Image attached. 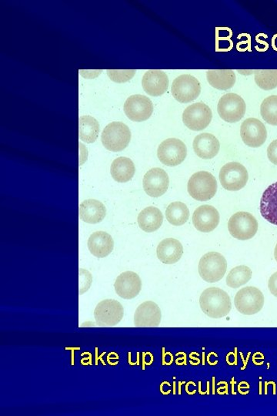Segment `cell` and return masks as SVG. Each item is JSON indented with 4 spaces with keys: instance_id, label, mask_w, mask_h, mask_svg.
<instances>
[{
    "instance_id": "cell-24",
    "label": "cell",
    "mask_w": 277,
    "mask_h": 416,
    "mask_svg": "<svg viewBox=\"0 0 277 416\" xmlns=\"http://www.w3.org/2000/svg\"><path fill=\"white\" fill-rule=\"evenodd\" d=\"M261 213L268 222L277 226V182L264 192L261 200Z\"/></svg>"
},
{
    "instance_id": "cell-8",
    "label": "cell",
    "mask_w": 277,
    "mask_h": 416,
    "mask_svg": "<svg viewBox=\"0 0 277 416\" xmlns=\"http://www.w3.org/2000/svg\"><path fill=\"white\" fill-rule=\"evenodd\" d=\"M247 106L244 100L237 93L225 94L219 99L217 111L224 122L234 124L240 122L244 117Z\"/></svg>"
},
{
    "instance_id": "cell-14",
    "label": "cell",
    "mask_w": 277,
    "mask_h": 416,
    "mask_svg": "<svg viewBox=\"0 0 277 416\" xmlns=\"http://www.w3.org/2000/svg\"><path fill=\"white\" fill-rule=\"evenodd\" d=\"M241 135L247 146L257 148L266 142L267 131L265 125L259 119L248 118L241 125Z\"/></svg>"
},
{
    "instance_id": "cell-19",
    "label": "cell",
    "mask_w": 277,
    "mask_h": 416,
    "mask_svg": "<svg viewBox=\"0 0 277 416\" xmlns=\"http://www.w3.org/2000/svg\"><path fill=\"white\" fill-rule=\"evenodd\" d=\"M161 319L159 306L154 301H145L135 312L134 325L136 327H158Z\"/></svg>"
},
{
    "instance_id": "cell-2",
    "label": "cell",
    "mask_w": 277,
    "mask_h": 416,
    "mask_svg": "<svg viewBox=\"0 0 277 416\" xmlns=\"http://www.w3.org/2000/svg\"><path fill=\"white\" fill-rule=\"evenodd\" d=\"M187 190L195 200H210L215 196L217 191V182L215 176L207 172L195 173L189 180Z\"/></svg>"
},
{
    "instance_id": "cell-15",
    "label": "cell",
    "mask_w": 277,
    "mask_h": 416,
    "mask_svg": "<svg viewBox=\"0 0 277 416\" xmlns=\"http://www.w3.org/2000/svg\"><path fill=\"white\" fill-rule=\"evenodd\" d=\"M169 176L165 170L159 167L150 169L144 175L143 185L145 192L152 198H159L165 194L169 187Z\"/></svg>"
},
{
    "instance_id": "cell-23",
    "label": "cell",
    "mask_w": 277,
    "mask_h": 416,
    "mask_svg": "<svg viewBox=\"0 0 277 416\" xmlns=\"http://www.w3.org/2000/svg\"><path fill=\"white\" fill-rule=\"evenodd\" d=\"M106 213V207L97 200H86L80 205V218L88 224L101 222Z\"/></svg>"
},
{
    "instance_id": "cell-35",
    "label": "cell",
    "mask_w": 277,
    "mask_h": 416,
    "mask_svg": "<svg viewBox=\"0 0 277 416\" xmlns=\"http://www.w3.org/2000/svg\"><path fill=\"white\" fill-rule=\"evenodd\" d=\"M267 157L270 162L277 165V140L274 141L269 145Z\"/></svg>"
},
{
    "instance_id": "cell-17",
    "label": "cell",
    "mask_w": 277,
    "mask_h": 416,
    "mask_svg": "<svg viewBox=\"0 0 277 416\" xmlns=\"http://www.w3.org/2000/svg\"><path fill=\"white\" fill-rule=\"evenodd\" d=\"M193 223L195 228L201 232H211L219 223V213L213 206H200L193 213Z\"/></svg>"
},
{
    "instance_id": "cell-28",
    "label": "cell",
    "mask_w": 277,
    "mask_h": 416,
    "mask_svg": "<svg viewBox=\"0 0 277 416\" xmlns=\"http://www.w3.org/2000/svg\"><path fill=\"white\" fill-rule=\"evenodd\" d=\"M99 133V125L91 116H82L79 119V135L81 141L92 143L97 141Z\"/></svg>"
},
{
    "instance_id": "cell-33",
    "label": "cell",
    "mask_w": 277,
    "mask_h": 416,
    "mask_svg": "<svg viewBox=\"0 0 277 416\" xmlns=\"http://www.w3.org/2000/svg\"><path fill=\"white\" fill-rule=\"evenodd\" d=\"M106 72L111 80L116 83H125L133 78L136 71L135 69H124V71L108 69Z\"/></svg>"
},
{
    "instance_id": "cell-37",
    "label": "cell",
    "mask_w": 277,
    "mask_h": 416,
    "mask_svg": "<svg viewBox=\"0 0 277 416\" xmlns=\"http://www.w3.org/2000/svg\"><path fill=\"white\" fill-rule=\"evenodd\" d=\"M274 257H275V260L277 262V244L276 245L275 250H274Z\"/></svg>"
},
{
    "instance_id": "cell-1",
    "label": "cell",
    "mask_w": 277,
    "mask_h": 416,
    "mask_svg": "<svg viewBox=\"0 0 277 416\" xmlns=\"http://www.w3.org/2000/svg\"><path fill=\"white\" fill-rule=\"evenodd\" d=\"M200 305L207 316L221 319L231 311V299L228 293L219 288H209L200 295Z\"/></svg>"
},
{
    "instance_id": "cell-7",
    "label": "cell",
    "mask_w": 277,
    "mask_h": 416,
    "mask_svg": "<svg viewBox=\"0 0 277 416\" xmlns=\"http://www.w3.org/2000/svg\"><path fill=\"white\" fill-rule=\"evenodd\" d=\"M264 296L260 289L245 287L240 290L234 299L237 310L244 315L259 313L264 305Z\"/></svg>"
},
{
    "instance_id": "cell-27",
    "label": "cell",
    "mask_w": 277,
    "mask_h": 416,
    "mask_svg": "<svg viewBox=\"0 0 277 416\" xmlns=\"http://www.w3.org/2000/svg\"><path fill=\"white\" fill-rule=\"evenodd\" d=\"M138 224L140 228L146 232L151 233L158 230L163 222L162 212L155 207L145 208L138 214Z\"/></svg>"
},
{
    "instance_id": "cell-20",
    "label": "cell",
    "mask_w": 277,
    "mask_h": 416,
    "mask_svg": "<svg viewBox=\"0 0 277 416\" xmlns=\"http://www.w3.org/2000/svg\"><path fill=\"white\" fill-rule=\"evenodd\" d=\"M193 148L195 154L200 159L210 160L218 154L220 144L215 136L204 133L195 137Z\"/></svg>"
},
{
    "instance_id": "cell-16",
    "label": "cell",
    "mask_w": 277,
    "mask_h": 416,
    "mask_svg": "<svg viewBox=\"0 0 277 416\" xmlns=\"http://www.w3.org/2000/svg\"><path fill=\"white\" fill-rule=\"evenodd\" d=\"M115 288L119 297L124 299H133L140 294L142 281L140 276L136 273L125 272L118 276Z\"/></svg>"
},
{
    "instance_id": "cell-32",
    "label": "cell",
    "mask_w": 277,
    "mask_h": 416,
    "mask_svg": "<svg viewBox=\"0 0 277 416\" xmlns=\"http://www.w3.org/2000/svg\"><path fill=\"white\" fill-rule=\"evenodd\" d=\"M262 118L267 124L277 126V96L273 95L263 100L261 106Z\"/></svg>"
},
{
    "instance_id": "cell-3",
    "label": "cell",
    "mask_w": 277,
    "mask_h": 416,
    "mask_svg": "<svg viewBox=\"0 0 277 416\" xmlns=\"http://www.w3.org/2000/svg\"><path fill=\"white\" fill-rule=\"evenodd\" d=\"M228 262L226 258L218 252H209L204 255L199 263V273L201 277L209 283L217 282L223 279Z\"/></svg>"
},
{
    "instance_id": "cell-21",
    "label": "cell",
    "mask_w": 277,
    "mask_h": 416,
    "mask_svg": "<svg viewBox=\"0 0 277 416\" xmlns=\"http://www.w3.org/2000/svg\"><path fill=\"white\" fill-rule=\"evenodd\" d=\"M156 254L163 264H173L180 260L184 255V247L176 239L167 238L159 244Z\"/></svg>"
},
{
    "instance_id": "cell-13",
    "label": "cell",
    "mask_w": 277,
    "mask_h": 416,
    "mask_svg": "<svg viewBox=\"0 0 277 416\" xmlns=\"http://www.w3.org/2000/svg\"><path fill=\"white\" fill-rule=\"evenodd\" d=\"M123 109L125 115L130 121L143 122L147 121L153 115L154 105L147 97L136 94L125 100Z\"/></svg>"
},
{
    "instance_id": "cell-10",
    "label": "cell",
    "mask_w": 277,
    "mask_h": 416,
    "mask_svg": "<svg viewBox=\"0 0 277 416\" xmlns=\"http://www.w3.org/2000/svg\"><path fill=\"white\" fill-rule=\"evenodd\" d=\"M171 92L179 103H191L200 96V81L190 74L181 75L173 82Z\"/></svg>"
},
{
    "instance_id": "cell-36",
    "label": "cell",
    "mask_w": 277,
    "mask_h": 416,
    "mask_svg": "<svg viewBox=\"0 0 277 416\" xmlns=\"http://www.w3.org/2000/svg\"><path fill=\"white\" fill-rule=\"evenodd\" d=\"M268 287L270 293L277 298V272L269 277Z\"/></svg>"
},
{
    "instance_id": "cell-29",
    "label": "cell",
    "mask_w": 277,
    "mask_h": 416,
    "mask_svg": "<svg viewBox=\"0 0 277 416\" xmlns=\"http://www.w3.org/2000/svg\"><path fill=\"white\" fill-rule=\"evenodd\" d=\"M166 217L169 223L174 226L184 225L190 218V211L185 204L176 201L167 207Z\"/></svg>"
},
{
    "instance_id": "cell-18",
    "label": "cell",
    "mask_w": 277,
    "mask_h": 416,
    "mask_svg": "<svg viewBox=\"0 0 277 416\" xmlns=\"http://www.w3.org/2000/svg\"><path fill=\"white\" fill-rule=\"evenodd\" d=\"M145 92L152 97H159L165 93L169 86V79L166 73L160 69H151L145 73L142 79Z\"/></svg>"
},
{
    "instance_id": "cell-22",
    "label": "cell",
    "mask_w": 277,
    "mask_h": 416,
    "mask_svg": "<svg viewBox=\"0 0 277 416\" xmlns=\"http://www.w3.org/2000/svg\"><path fill=\"white\" fill-rule=\"evenodd\" d=\"M115 248V242L112 237L104 231L93 233L88 240V249L91 253L99 258L106 257L111 254Z\"/></svg>"
},
{
    "instance_id": "cell-5",
    "label": "cell",
    "mask_w": 277,
    "mask_h": 416,
    "mask_svg": "<svg viewBox=\"0 0 277 416\" xmlns=\"http://www.w3.org/2000/svg\"><path fill=\"white\" fill-rule=\"evenodd\" d=\"M219 178L226 190L237 192L247 185L249 174L248 170L241 163L230 162L220 170Z\"/></svg>"
},
{
    "instance_id": "cell-6",
    "label": "cell",
    "mask_w": 277,
    "mask_h": 416,
    "mask_svg": "<svg viewBox=\"0 0 277 416\" xmlns=\"http://www.w3.org/2000/svg\"><path fill=\"white\" fill-rule=\"evenodd\" d=\"M228 229L234 238L247 241L256 235L258 222L253 214L244 211L237 212L230 218Z\"/></svg>"
},
{
    "instance_id": "cell-34",
    "label": "cell",
    "mask_w": 277,
    "mask_h": 416,
    "mask_svg": "<svg viewBox=\"0 0 277 416\" xmlns=\"http://www.w3.org/2000/svg\"><path fill=\"white\" fill-rule=\"evenodd\" d=\"M80 294H84L88 292L91 287L93 282V277L91 274L88 270L80 268Z\"/></svg>"
},
{
    "instance_id": "cell-30",
    "label": "cell",
    "mask_w": 277,
    "mask_h": 416,
    "mask_svg": "<svg viewBox=\"0 0 277 416\" xmlns=\"http://www.w3.org/2000/svg\"><path fill=\"white\" fill-rule=\"evenodd\" d=\"M251 269L245 266L232 268L226 277V285L232 288H238L245 285L252 277Z\"/></svg>"
},
{
    "instance_id": "cell-25",
    "label": "cell",
    "mask_w": 277,
    "mask_h": 416,
    "mask_svg": "<svg viewBox=\"0 0 277 416\" xmlns=\"http://www.w3.org/2000/svg\"><path fill=\"white\" fill-rule=\"evenodd\" d=\"M208 83L219 91L230 89L236 83V74L231 69H210L206 72Z\"/></svg>"
},
{
    "instance_id": "cell-26",
    "label": "cell",
    "mask_w": 277,
    "mask_h": 416,
    "mask_svg": "<svg viewBox=\"0 0 277 416\" xmlns=\"http://www.w3.org/2000/svg\"><path fill=\"white\" fill-rule=\"evenodd\" d=\"M135 172L134 163L128 157H118L112 163L111 175L112 178L119 183H125L131 181L134 178Z\"/></svg>"
},
{
    "instance_id": "cell-4",
    "label": "cell",
    "mask_w": 277,
    "mask_h": 416,
    "mask_svg": "<svg viewBox=\"0 0 277 416\" xmlns=\"http://www.w3.org/2000/svg\"><path fill=\"white\" fill-rule=\"evenodd\" d=\"M131 140V132L122 122H112L104 128L101 141L106 149L118 152L128 146Z\"/></svg>"
},
{
    "instance_id": "cell-12",
    "label": "cell",
    "mask_w": 277,
    "mask_h": 416,
    "mask_svg": "<svg viewBox=\"0 0 277 416\" xmlns=\"http://www.w3.org/2000/svg\"><path fill=\"white\" fill-rule=\"evenodd\" d=\"M123 307L116 300L107 299L99 302L94 311V317L99 326H115L123 319Z\"/></svg>"
},
{
    "instance_id": "cell-9",
    "label": "cell",
    "mask_w": 277,
    "mask_h": 416,
    "mask_svg": "<svg viewBox=\"0 0 277 416\" xmlns=\"http://www.w3.org/2000/svg\"><path fill=\"white\" fill-rule=\"evenodd\" d=\"M157 156L163 165L176 167L185 161L187 148L185 143L179 139L169 138L160 143L157 150Z\"/></svg>"
},
{
    "instance_id": "cell-31",
    "label": "cell",
    "mask_w": 277,
    "mask_h": 416,
    "mask_svg": "<svg viewBox=\"0 0 277 416\" xmlns=\"http://www.w3.org/2000/svg\"><path fill=\"white\" fill-rule=\"evenodd\" d=\"M255 82L264 91H272L277 87V69H262L255 73Z\"/></svg>"
},
{
    "instance_id": "cell-11",
    "label": "cell",
    "mask_w": 277,
    "mask_h": 416,
    "mask_svg": "<svg viewBox=\"0 0 277 416\" xmlns=\"http://www.w3.org/2000/svg\"><path fill=\"white\" fill-rule=\"evenodd\" d=\"M213 113L210 106L196 103L186 107L182 113V122L186 127L193 131L206 129L211 123Z\"/></svg>"
}]
</instances>
